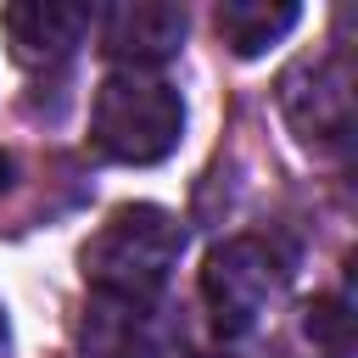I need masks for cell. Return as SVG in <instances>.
Masks as SVG:
<instances>
[{"label":"cell","instance_id":"1","mask_svg":"<svg viewBox=\"0 0 358 358\" xmlns=\"http://www.w3.org/2000/svg\"><path fill=\"white\" fill-rule=\"evenodd\" d=\"M179 252H185L179 218L151 207V201H129V207H112L101 218V229L84 241L78 263H84V280L95 285L101 302L140 313L162 296L168 274L179 268Z\"/></svg>","mask_w":358,"mask_h":358},{"label":"cell","instance_id":"2","mask_svg":"<svg viewBox=\"0 0 358 358\" xmlns=\"http://www.w3.org/2000/svg\"><path fill=\"white\" fill-rule=\"evenodd\" d=\"M179 129H185V106L168 78L145 67H117L101 78L90 106V140L112 162H129V168L162 162L179 145Z\"/></svg>","mask_w":358,"mask_h":358},{"label":"cell","instance_id":"3","mask_svg":"<svg viewBox=\"0 0 358 358\" xmlns=\"http://www.w3.org/2000/svg\"><path fill=\"white\" fill-rule=\"evenodd\" d=\"M285 291V263L268 241L257 235H235L224 246L207 252V268H201V302L213 313V330L218 336H246L268 302Z\"/></svg>","mask_w":358,"mask_h":358},{"label":"cell","instance_id":"4","mask_svg":"<svg viewBox=\"0 0 358 358\" xmlns=\"http://www.w3.org/2000/svg\"><path fill=\"white\" fill-rule=\"evenodd\" d=\"M280 106L308 145H341L352 134V90H347V62H302L280 78Z\"/></svg>","mask_w":358,"mask_h":358},{"label":"cell","instance_id":"5","mask_svg":"<svg viewBox=\"0 0 358 358\" xmlns=\"http://www.w3.org/2000/svg\"><path fill=\"white\" fill-rule=\"evenodd\" d=\"M95 11L90 6H67V0H22V6H6L0 11V28H6V45L22 67H56L67 62L84 34H90Z\"/></svg>","mask_w":358,"mask_h":358},{"label":"cell","instance_id":"6","mask_svg":"<svg viewBox=\"0 0 358 358\" xmlns=\"http://www.w3.org/2000/svg\"><path fill=\"white\" fill-rule=\"evenodd\" d=\"M185 28H190V17L173 0H123L101 17L106 50L123 67H145V73H151V62H168L185 45Z\"/></svg>","mask_w":358,"mask_h":358},{"label":"cell","instance_id":"7","mask_svg":"<svg viewBox=\"0 0 358 358\" xmlns=\"http://www.w3.org/2000/svg\"><path fill=\"white\" fill-rule=\"evenodd\" d=\"M296 17H302L296 0H224L213 22L235 56H263L274 39H285L296 28Z\"/></svg>","mask_w":358,"mask_h":358},{"label":"cell","instance_id":"8","mask_svg":"<svg viewBox=\"0 0 358 358\" xmlns=\"http://www.w3.org/2000/svg\"><path fill=\"white\" fill-rule=\"evenodd\" d=\"M84 358H151L140 313L117 308V302H95V313L84 324Z\"/></svg>","mask_w":358,"mask_h":358},{"label":"cell","instance_id":"9","mask_svg":"<svg viewBox=\"0 0 358 358\" xmlns=\"http://www.w3.org/2000/svg\"><path fill=\"white\" fill-rule=\"evenodd\" d=\"M308 336H319V341H347V313L336 308V302H319V308H308Z\"/></svg>","mask_w":358,"mask_h":358},{"label":"cell","instance_id":"10","mask_svg":"<svg viewBox=\"0 0 358 358\" xmlns=\"http://www.w3.org/2000/svg\"><path fill=\"white\" fill-rule=\"evenodd\" d=\"M6 185H11V157L0 151V190H6Z\"/></svg>","mask_w":358,"mask_h":358},{"label":"cell","instance_id":"11","mask_svg":"<svg viewBox=\"0 0 358 358\" xmlns=\"http://www.w3.org/2000/svg\"><path fill=\"white\" fill-rule=\"evenodd\" d=\"M0 358H6V308H0Z\"/></svg>","mask_w":358,"mask_h":358}]
</instances>
